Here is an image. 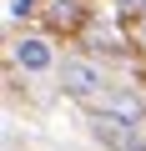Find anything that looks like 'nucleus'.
I'll list each match as a JSON object with an SVG mask.
<instances>
[{
  "mask_svg": "<svg viewBox=\"0 0 146 151\" xmlns=\"http://www.w3.org/2000/svg\"><path fill=\"white\" fill-rule=\"evenodd\" d=\"M60 91L65 96H76V101H91V96H101L106 91V70L101 65H91V60H60Z\"/></svg>",
  "mask_w": 146,
  "mask_h": 151,
  "instance_id": "nucleus-1",
  "label": "nucleus"
},
{
  "mask_svg": "<svg viewBox=\"0 0 146 151\" xmlns=\"http://www.w3.org/2000/svg\"><path fill=\"white\" fill-rule=\"evenodd\" d=\"M91 136H96L101 146H111V151H131V146L141 141L131 111H96V116H91Z\"/></svg>",
  "mask_w": 146,
  "mask_h": 151,
  "instance_id": "nucleus-2",
  "label": "nucleus"
},
{
  "mask_svg": "<svg viewBox=\"0 0 146 151\" xmlns=\"http://www.w3.org/2000/svg\"><path fill=\"white\" fill-rule=\"evenodd\" d=\"M15 60H20L25 70H50V45H45V40H20Z\"/></svg>",
  "mask_w": 146,
  "mask_h": 151,
  "instance_id": "nucleus-3",
  "label": "nucleus"
},
{
  "mask_svg": "<svg viewBox=\"0 0 146 151\" xmlns=\"http://www.w3.org/2000/svg\"><path fill=\"white\" fill-rule=\"evenodd\" d=\"M50 20H55V25H76V20H81V10H76V0H55V10H50Z\"/></svg>",
  "mask_w": 146,
  "mask_h": 151,
  "instance_id": "nucleus-4",
  "label": "nucleus"
},
{
  "mask_svg": "<svg viewBox=\"0 0 146 151\" xmlns=\"http://www.w3.org/2000/svg\"><path fill=\"white\" fill-rule=\"evenodd\" d=\"M35 5H30V0H10V15H30Z\"/></svg>",
  "mask_w": 146,
  "mask_h": 151,
  "instance_id": "nucleus-5",
  "label": "nucleus"
},
{
  "mask_svg": "<svg viewBox=\"0 0 146 151\" xmlns=\"http://www.w3.org/2000/svg\"><path fill=\"white\" fill-rule=\"evenodd\" d=\"M131 151H146V141H136V146H131Z\"/></svg>",
  "mask_w": 146,
  "mask_h": 151,
  "instance_id": "nucleus-6",
  "label": "nucleus"
}]
</instances>
